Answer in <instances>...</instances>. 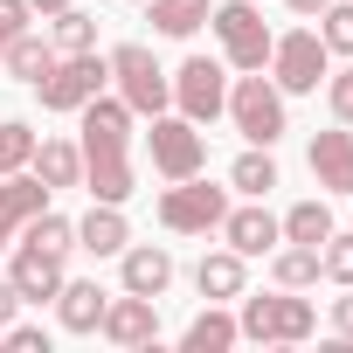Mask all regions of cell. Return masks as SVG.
Returning a JSON list of instances; mask_svg holds the SVG:
<instances>
[{
  "label": "cell",
  "instance_id": "obj_33",
  "mask_svg": "<svg viewBox=\"0 0 353 353\" xmlns=\"http://www.w3.org/2000/svg\"><path fill=\"white\" fill-rule=\"evenodd\" d=\"M0 346H14V353H49V332H42V325H0Z\"/></svg>",
  "mask_w": 353,
  "mask_h": 353
},
{
  "label": "cell",
  "instance_id": "obj_8",
  "mask_svg": "<svg viewBox=\"0 0 353 353\" xmlns=\"http://www.w3.org/2000/svg\"><path fill=\"white\" fill-rule=\"evenodd\" d=\"M229 118H236V132H243L250 145H277V139H284V90H277L270 77H243V83L229 90Z\"/></svg>",
  "mask_w": 353,
  "mask_h": 353
},
{
  "label": "cell",
  "instance_id": "obj_4",
  "mask_svg": "<svg viewBox=\"0 0 353 353\" xmlns=\"http://www.w3.org/2000/svg\"><path fill=\"white\" fill-rule=\"evenodd\" d=\"M208 28H215L229 70H263V63H270V42H277V35L263 28L256 0H222V8H208Z\"/></svg>",
  "mask_w": 353,
  "mask_h": 353
},
{
  "label": "cell",
  "instance_id": "obj_21",
  "mask_svg": "<svg viewBox=\"0 0 353 353\" xmlns=\"http://www.w3.org/2000/svg\"><path fill=\"white\" fill-rule=\"evenodd\" d=\"M0 63H8L21 83H42V77H49V63H56V42H42L35 28H21L8 49H0Z\"/></svg>",
  "mask_w": 353,
  "mask_h": 353
},
{
  "label": "cell",
  "instance_id": "obj_3",
  "mask_svg": "<svg viewBox=\"0 0 353 353\" xmlns=\"http://www.w3.org/2000/svg\"><path fill=\"white\" fill-rule=\"evenodd\" d=\"M104 63H111V77H118V97L132 104V118H159V111L173 104V77L152 63V49H145V42H118Z\"/></svg>",
  "mask_w": 353,
  "mask_h": 353
},
{
  "label": "cell",
  "instance_id": "obj_23",
  "mask_svg": "<svg viewBox=\"0 0 353 353\" xmlns=\"http://www.w3.org/2000/svg\"><path fill=\"white\" fill-rule=\"evenodd\" d=\"M229 188H236V194H250V201H263V194L277 188V159H270V145H250V152L229 166Z\"/></svg>",
  "mask_w": 353,
  "mask_h": 353
},
{
  "label": "cell",
  "instance_id": "obj_27",
  "mask_svg": "<svg viewBox=\"0 0 353 353\" xmlns=\"http://www.w3.org/2000/svg\"><path fill=\"white\" fill-rule=\"evenodd\" d=\"M145 8H152V28L159 35H194L208 21V0H145Z\"/></svg>",
  "mask_w": 353,
  "mask_h": 353
},
{
  "label": "cell",
  "instance_id": "obj_12",
  "mask_svg": "<svg viewBox=\"0 0 353 353\" xmlns=\"http://www.w3.org/2000/svg\"><path fill=\"white\" fill-rule=\"evenodd\" d=\"M111 346H125V353H139V346H152L159 339V298H139V291H125V298H111L104 305V325H97Z\"/></svg>",
  "mask_w": 353,
  "mask_h": 353
},
{
  "label": "cell",
  "instance_id": "obj_28",
  "mask_svg": "<svg viewBox=\"0 0 353 353\" xmlns=\"http://www.w3.org/2000/svg\"><path fill=\"white\" fill-rule=\"evenodd\" d=\"M21 236H28V243H42V250H63V256L77 250V222H70V215H49V208H42V215H28V222H21Z\"/></svg>",
  "mask_w": 353,
  "mask_h": 353
},
{
  "label": "cell",
  "instance_id": "obj_24",
  "mask_svg": "<svg viewBox=\"0 0 353 353\" xmlns=\"http://www.w3.org/2000/svg\"><path fill=\"white\" fill-rule=\"evenodd\" d=\"M270 277H277L284 291L319 284V250H305V243H277V250H270Z\"/></svg>",
  "mask_w": 353,
  "mask_h": 353
},
{
  "label": "cell",
  "instance_id": "obj_17",
  "mask_svg": "<svg viewBox=\"0 0 353 353\" xmlns=\"http://www.w3.org/2000/svg\"><path fill=\"white\" fill-rule=\"evenodd\" d=\"M104 291H97V277H63V291H56V319H63V332H97L104 325Z\"/></svg>",
  "mask_w": 353,
  "mask_h": 353
},
{
  "label": "cell",
  "instance_id": "obj_22",
  "mask_svg": "<svg viewBox=\"0 0 353 353\" xmlns=\"http://www.w3.org/2000/svg\"><path fill=\"white\" fill-rule=\"evenodd\" d=\"M236 339H243V332H236V319H229V312H215V305H208V312H194V325L181 332V346H188V353H229Z\"/></svg>",
  "mask_w": 353,
  "mask_h": 353
},
{
  "label": "cell",
  "instance_id": "obj_31",
  "mask_svg": "<svg viewBox=\"0 0 353 353\" xmlns=\"http://www.w3.org/2000/svg\"><path fill=\"white\" fill-rule=\"evenodd\" d=\"M319 277H332V284H353V236H325L319 243Z\"/></svg>",
  "mask_w": 353,
  "mask_h": 353
},
{
  "label": "cell",
  "instance_id": "obj_20",
  "mask_svg": "<svg viewBox=\"0 0 353 353\" xmlns=\"http://www.w3.org/2000/svg\"><path fill=\"white\" fill-rule=\"evenodd\" d=\"M28 173H35L42 188H77V181H83V152H77L70 139H35Z\"/></svg>",
  "mask_w": 353,
  "mask_h": 353
},
{
  "label": "cell",
  "instance_id": "obj_32",
  "mask_svg": "<svg viewBox=\"0 0 353 353\" xmlns=\"http://www.w3.org/2000/svg\"><path fill=\"white\" fill-rule=\"evenodd\" d=\"M325 97H332V118L353 125V63H346L339 77H325Z\"/></svg>",
  "mask_w": 353,
  "mask_h": 353
},
{
  "label": "cell",
  "instance_id": "obj_6",
  "mask_svg": "<svg viewBox=\"0 0 353 353\" xmlns=\"http://www.w3.org/2000/svg\"><path fill=\"white\" fill-rule=\"evenodd\" d=\"M104 77H111V63H97V49H83V56H56L49 63V77L35 83L42 90V111H83L97 90H104Z\"/></svg>",
  "mask_w": 353,
  "mask_h": 353
},
{
  "label": "cell",
  "instance_id": "obj_26",
  "mask_svg": "<svg viewBox=\"0 0 353 353\" xmlns=\"http://www.w3.org/2000/svg\"><path fill=\"white\" fill-rule=\"evenodd\" d=\"M277 229H284V243H305V250H319V243L332 236V208H325V201H298V208H291Z\"/></svg>",
  "mask_w": 353,
  "mask_h": 353
},
{
  "label": "cell",
  "instance_id": "obj_39",
  "mask_svg": "<svg viewBox=\"0 0 353 353\" xmlns=\"http://www.w3.org/2000/svg\"><path fill=\"white\" fill-rule=\"evenodd\" d=\"M139 8H145V0H139Z\"/></svg>",
  "mask_w": 353,
  "mask_h": 353
},
{
  "label": "cell",
  "instance_id": "obj_19",
  "mask_svg": "<svg viewBox=\"0 0 353 353\" xmlns=\"http://www.w3.org/2000/svg\"><path fill=\"white\" fill-rule=\"evenodd\" d=\"M173 284V250H159V243H125V291H139V298H159Z\"/></svg>",
  "mask_w": 353,
  "mask_h": 353
},
{
  "label": "cell",
  "instance_id": "obj_14",
  "mask_svg": "<svg viewBox=\"0 0 353 353\" xmlns=\"http://www.w3.org/2000/svg\"><path fill=\"white\" fill-rule=\"evenodd\" d=\"M42 208H49V188L35 181L28 166H21V173H0V250H8V243L21 236V222L42 215Z\"/></svg>",
  "mask_w": 353,
  "mask_h": 353
},
{
  "label": "cell",
  "instance_id": "obj_10",
  "mask_svg": "<svg viewBox=\"0 0 353 353\" xmlns=\"http://www.w3.org/2000/svg\"><path fill=\"white\" fill-rule=\"evenodd\" d=\"M145 145H152V166L166 173V181H188V173H201L208 166V139L194 132V118H152V132H145Z\"/></svg>",
  "mask_w": 353,
  "mask_h": 353
},
{
  "label": "cell",
  "instance_id": "obj_11",
  "mask_svg": "<svg viewBox=\"0 0 353 353\" xmlns=\"http://www.w3.org/2000/svg\"><path fill=\"white\" fill-rule=\"evenodd\" d=\"M63 263H70L63 250H42V243H28V236H21V243H14V263H8V284L21 291V305H42V298H56V291H63V277H70Z\"/></svg>",
  "mask_w": 353,
  "mask_h": 353
},
{
  "label": "cell",
  "instance_id": "obj_30",
  "mask_svg": "<svg viewBox=\"0 0 353 353\" xmlns=\"http://www.w3.org/2000/svg\"><path fill=\"white\" fill-rule=\"evenodd\" d=\"M28 159H35V125L8 118V125H0V173H21Z\"/></svg>",
  "mask_w": 353,
  "mask_h": 353
},
{
  "label": "cell",
  "instance_id": "obj_16",
  "mask_svg": "<svg viewBox=\"0 0 353 353\" xmlns=\"http://www.w3.org/2000/svg\"><path fill=\"white\" fill-rule=\"evenodd\" d=\"M243 284H250V256H236L229 243H222V250H208V256H201V270H194V291H201L208 305L243 298Z\"/></svg>",
  "mask_w": 353,
  "mask_h": 353
},
{
  "label": "cell",
  "instance_id": "obj_25",
  "mask_svg": "<svg viewBox=\"0 0 353 353\" xmlns=\"http://www.w3.org/2000/svg\"><path fill=\"white\" fill-rule=\"evenodd\" d=\"M49 21H56V35H49L56 56H83V49H97V14H83L77 0H70L63 14H49Z\"/></svg>",
  "mask_w": 353,
  "mask_h": 353
},
{
  "label": "cell",
  "instance_id": "obj_36",
  "mask_svg": "<svg viewBox=\"0 0 353 353\" xmlns=\"http://www.w3.org/2000/svg\"><path fill=\"white\" fill-rule=\"evenodd\" d=\"M14 312H21V291H14L8 277H0V325H14Z\"/></svg>",
  "mask_w": 353,
  "mask_h": 353
},
{
  "label": "cell",
  "instance_id": "obj_7",
  "mask_svg": "<svg viewBox=\"0 0 353 353\" xmlns=\"http://www.w3.org/2000/svg\"><path fill=\"white\" fill-rule=\"evenodd\" d=\"M270 83L284 90V97H305V90H319L325 83V42H319V28H291V35H277L270 42Z\"/></svg>",
  "mask_w": 353,
  "mask_h": 353
},
{
  "label": "cell",
  "instance_id": "obj_1",
  "mask_svg": "<svg viewBox=\"0 0 353 353\" xmlns=\"http://www.w3.org/2000/svg\"><path fill=\"white\" fill-rule=\"evenodd\" d=\"M83 188H90V201H111V208H125L132 201V104L125 97H90L83 111Z\"/></svg>",
  "mask_w": 353,
  "mask_h": 353
},
{
  "label": "cell",
  "instance_id": "obj_29",
  "mask_svg": "<svg viewBox=\"0 0 353 353\" xmlns=\"http://www.w3.org/2000/svg\"><path fill=\"white\" fill-rule=\"evenodd\" d=\"M319 42H325V56H353V0H332L319 14Z\"/></svg>",
  "mask_w": 353,
  "mask_h": 353
},
{
  "label": "cell",
  "instance_id": "obj_18",
  "mask_svg": "<svg viewBox=\"0 0 353 353\" xmlns=\"http://www.w3.org/2000/svg\"><path fill=\"white\" fill-rule=\"evenodd\" d=\"M125 243H132L125 215H118L111 201H90V215L77 222V250H90V256H125Z\"/></svg>",
  "mask_w": 353,
  "mask_h": 353
},
{
  "label": "cell",
  "instance_id": "obj_37",
  "mask_svg": "<svg viewBox=\"0 0 353 353\" xmlns=\"http://www.w3.org/2000/svg\"><path fill=\"white\" fill-rule=\"evenodd\" d=\"M325 8H332V0H291V14H305V21H319Z\"/></svg>",
  "mask_w": 353,
  "mask_h": 353
},
{
  "label": "cell",
  "instance_id": "obj_35",
  "mask_svg": "<svg viewBox=\"0 0 353 353\" xmlns=\"http://www.w3.org/2000/svg\"><path fill=\"white\" fill-rule=\"evenodd\" d=\"M332 325H339V339H353V284H346V298H332Z\"/></svg>",
  "mask_w": 353,
  "mask_h": 353
},
{
  "label": "cell",
  "instance_id": "obj_9",
  "mask_svg": "<svg viewBox=\"0 0 353 353\" xmlns=\"http://www.w3.org/2000/svg\"><path fill=\"white\" fill-rule=\"evenodd\" d=\"M173 104H181V118H194V125L222 118L229 111V70L215 56H188L181 70H173Z\"/></svg>",
  "mask_w": 353,
  "mask_h": 353
},
{
  "label": "cell",
  "instance_id": "obj_13",
  "mask_svg": "<svg viewBox=\"0 0 353 353\" xmlns=\"http://www.w3.org/2000/svg\"><path fill=\"white\" fill-rule=\"evenodd\" d=\"M222 243H229L236 256H270V250L284 243V229H277V215H270L263 201H250V208H229V215H222Z\"/></svg>",
  "mask_w": 353,
  "mask_h": 353
},
{
  "label": "cell",
  "instance_id": "obj_38",
  "mask_svg": "<svg viewBox=\"0 0 353 353\" xmlns=\"http://www.w3.org/2000/svg\"><path fill=\"white\" fill-rule=\"evenodd\" d=\"M28 8H35V14L49 21V14H63V8H70V0H28Z\"/></svg>",
  "mask_w": 353,
  "mask_h": 353
},
{
  "label": "cell",
  "instance_id": "obj_34",
  "mask_svg": "<svg viewBox=\"0 0 353 353\" xmlns=\"http://www.w3.org/2000/svg\"><path fill=\"white\" fill-rule=\"evenodd\" d=\"M28 14H35L28 0H0V49H8V42H14L21 28H28Z\"/></svg>",
  "mask_w": 353,
  "mask_h": 353
},
{
  "label": "cell",
  "instance_id": "obj_2",
  "mask_svg": "<svg viewBox=\"0 0 353 353\" xmlns=\"http://www.w3.org/2000/svg\"><path fill=\"white\" fill-rule=\"evenodd\" d=\"M236 332L243 339H263V346H298V339H312L319 332V312H312V298H298V291H263V298H250L243 291V319H236Z\"/></svg>",
  "mask_w": 353,
  "mask_h": 353
},
{
  "label": "cell",
  "instance_id": "obj_5",
  "mask_svg": "<svg viewBox=\"0 0 353 353\" xmlns=\"http://www.w3.org/2000/svg\"><path fill=\"white\" fill-rule=\"evenodd\" d=\"M222 215H229V188H208L201 173H188L159 194V222L173 236H208V229H222Z\"/></svg>",
  "mask_w": 353,
  "mask_h": 353
},
{
  "label": "cell",
  "instance_id": "obj_15",
  "mask_svg": "<svg viewBox=\"0 0 353 353\" xmlns=\"http://www.w3.org/2000/svg\"><path fill=\"white\" fill-rule=\"evenodd\" d=\"M312 181L325 194H353V132L346 125H332V132L312 139Z\"/></svg>",
  "mask_w": 353,
  "mask_h": 353
}]
</instances>
